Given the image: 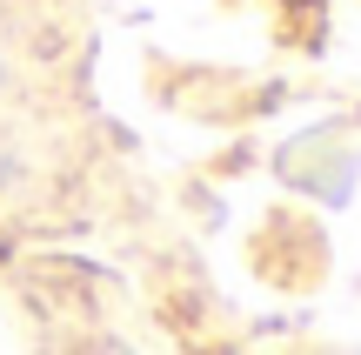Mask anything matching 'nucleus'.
I'll return each mask as SVG.
<instances>
[]
</instances>
